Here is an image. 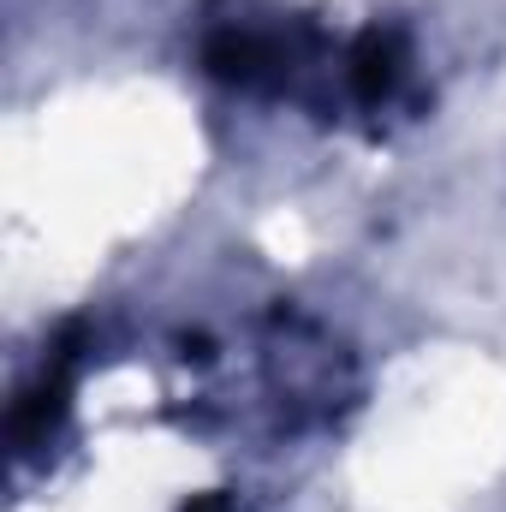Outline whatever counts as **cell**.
<instances>
[{
	"label": "cell",
	"mask_w": 506,
	"mask_h": 512,
	"mask_svg": "<svg viewBox=\"0 0 506 512\" xmlns=\"http://www.w3.org/2000/svg\"><path fill=\"white\" fill-rule=\"evenodd\" d=\"M387 78H393V48H387L381 36H364L358 54H352V84H358V96H381Z\"/></svg>",
	"instance_id": "obj_1"
}]
</instances>
